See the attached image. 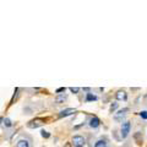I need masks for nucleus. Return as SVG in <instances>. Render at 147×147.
<instances>
[{
  "mask_svg": "<svg viewBox=\"0 0 147 147\" xmlns=\"http://www.w3.org/2000/svg\"><path fill=\"white\" fill-rule=\"evenodd\" d=\"M65 91H66L65 87H60V88H58L57 91H55V93H57V94H61V92H65Z\"/></svg>",
  "mask_w": 147,
  "mask_h": 147,
  "instance_id": "obj_18",
  "label": "nucleus"
},
{
  "mask_svg": "<svg viewBox=\"0 0 147 147\" xmlns=\"http://www.w3.org/2000/svg\"><path fill=\"white\" fill-rule=\"evenodd\" d=\"M40 136H42L43 139H49V137H50V134H49L48 131L42 130V131H40Z\"/></svg>",
  "mask_w": 147,
  "mask_h": 147,
  "instance_id": "obj_15",
  "label": "nucleus"
},
{
  "mask_svg": "<svg viewBox=\"0 0 147 147\" xmlns=\"http://www.w3.org/2000/svg\"><path fill=\"white\" fill-rule=\"evenodd\" d=\"M134 139H135V141H136L139 145H140V144H142V141H144V139H142V134H141L140 131H137L136 134L134 135Z\"/></svg>",
  "mask_w": 147,
  "mask_h": 147,
  "instance_id": "obj_13",
  "label": "nucleus"
},
{
  "mask_svg": "<svg viewBox=\"0 0 147 147\" xmlns=\"http://www.w3.org/2000/svg\"><path fill=\"white\" fill-rule=\"evenodd\" d=\"M88 125L91 129H98L100 126V120H99V118L98 117H91L90 118V121H88Z\"/></svg>",
  "mask_w": 147,
  "mask_h": 147,
  "instance_id": "obj_6",
  "label": "nucleus"
},
{
  "mask_svg": "<svg viewBox=\"0 0 147 147\" xmlns=\"http://www.w3.org/2000/svg\"><path fill=\"white\" fill-rule=\"evenodd\" d=\"M66 99H67V94H66V93L57 94V97H55V103L60 104V103H64V102H65Z\"/></svg>",
  "mask_w": 147,
  "mask_h": 147,
  "instance_id": "obj_9",
  "label": "nucleus"
},
{
  "mask_svg": "<svg viewBox=\"0 0 147 147\" xmlns=\"http://www.w3.org/2000/svg\"><path fill=\"white\" fill-rule=\"evenodd\" d=\"M97 99H98V97H97L96 94L91 93V92H88V93H86V98H85L86 102H94V100H97Z\"/></svg>",
  "mask_w": 147,
  "mask_h": 147,
  "instance_id": "obj_10",
  "label": "nucleus"
},
{
  "mask_svg": "<svg viewBox=\"0 0 147 147\" xmlns=\"http://www.w3.org/2000/svg\"><path fill=\"white\" fill-rule=\"evenodd\" d=\"M93 147H108L107 146V140H104V139L97 140V141L94 142V146Z\"/></svg>",
  "mask_w": 147,
  "mask_h": 147,
  "instance_id": "obj_11",
  "label": "nucleus"
},
{
  "mask_svg": "<svg viewBox=\"0 0 147 147\" xmlns=\"http://www.w3.org/2000/svg\"><path fill=\"white\" fill-rule=\"evenodd\" d=\"M71 144L74 147H85L86 146V139L81 135H74L71 139Z\"/></svg>",
  "mask_w": 147,
  "mask_h": 147,
  "instance_id": "obj_2",
  "label": "nucleus"
},
{
  "mask_svg": "<svg viewBox=\"0 0 147 147\" xmlns=\"http://www.w3.org/2000/svg\"><path fill=\"white\" fill-rule=\"evenodd\" d=\"M130 130H131V123L130 121H124L121 124V127H120V135H121V139H126L130 134Z\"/></svg>",
  "mask_w": 147,
  "mask_h": 147,
  "instance_id": "obj_3",
  "label": "nucleus"
},
{
  "mask_svg": "<svg viewBox=\"0 0 147 147\" xmlns=\"http://www.w3.org/2000/svg\"><path fill=\"white\" fill-rule=\"evenodd\" d=\"M15 147H31V141L28 139H20L16 142Z\"/></svg>",
  "mask_w": 147,
  "mask_h": 147,
  "instance_id": "obj_8",
  "label": "nucleus"
},
{
  "mask_svg": "<svg viewBox=\"0 0 147 147\" xmlns=\"http://www.w3.org/2000/svg\"><path fill=\"white\" fill-rule=\"evenodd\" d=\"M118 103L117 102H112V103H110V107H109V110H110V113H114V112H115V110L118 109Z\"/></svg>",
  "mask_w": 147,
  "mask_h": 147,
  "instance_id": "obj_14",
  "label": "nucleus"
},
{
  "mask_svg": "<svg viewBox=\"0 0 147 147\" xmlns=\"http://www.w3.org/2000/svg\"><path fill=\"white\" fill-rule=\"evenodd\" d=\"M70 91L72 92V93H75V94H77L80 92V88L79 87H70Z\"/></svg>",
  "mask_w": 147,
  "mask_h": 147,
  "instance_id": "obj_17",
  "label": "nucleus"
},
{
  "mask_svg": "<svg viewBox=\"0 0 147 147\" xmlns=\"http://www.w3.org/2000/svg\"><path fill=\"white\" fill-rule=\"evenodd\" d=\"M45 124V120L42 118H34L32 119V120H30L28 123H27V127L30 129H37V127H40L42 125H44Z\"/></svg>",
  "mask_w": 147,
  "mask_h": 147,
  "instance_id": "obj_4",
  "label": "nucleus"
},
{
  "mask_svg": "<svg viewBox=\"0 0 147 147\" xmlns=\"http://www.w3.org/2000/svg\"><path fill=\"white\" fill-rule=\"evenodd\" d=\"M130 112V109L129 108H123V109H119L118 112L114 114V120H115L117 123H124V119H125V117L127 115V113Z\"/></svg>",
  "mask_w": 147,
  "mask_h": 147,
  "instance_id": "obj_1",
  "label": "nucleus"
},
{
  "mask_svg": "<svg viewBox=\"0 0 147 147\" xmlns=\"http://www.w3.org/2000/svg\"><path fill=\"white\" fill-rule=\"evenodd\" d=\"M139 115H140L142 119H145V120H147V110H141V112L139 113Z\"/></svg>",
  "mask_w": 147,
  "mask_h": 147,
  "instance_id": "obj_16",
  "label": "nucleus"
},
{
  "mask_svg": "<svg viewBox=\"0 0 147 147\" xmlns=\"http://www.w3.org/2000/svg\"><path fill=\"white\" fill-rule=\"evenodd\" d=\"M1 123H3V125L5 126V127H11L13 124H12V121H11V119H9V118H5L4 119L3 117H1Z\"/></svg>",
  "mask_w": 147,
  "mask_h": 147,
  "instance_id": "obj_12",
  "label": "nucleus"
},
{
  "mask_svg": "<svg viewBox=\"0 0 147 147\" xmlns=\"http://www.w3.org/2000/svg\"><path fill=\"white\" fill-rule=\"evenodd\" d=\"M75 113H76L75 108H65L58 114V117L59 118H66V117H70V115H72V114H75Z\"/></svg>",
  "mask_w": 147,
  "mask_h": 147,
  "instance_id": "obj_5",
  "label": "nucleus"
},
{
  "mask_svg": "<svg viewBox=\"0 0 147 147\" xmlns=\"http://www.w3.org/2000/svg\"><path fill=\"white\" fill-rule=\"evenodd\" d=\"M115 98H117V100H126L127 99V93L124 90H119L115 93Z\"/></svg>",
  "mask_w": 147,
  "mask_h": 147,
  "instance_id": "obj_7",
  "label": "nucleus"
}]
</instances>
